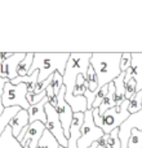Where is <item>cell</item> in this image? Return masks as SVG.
<instances>
[{
	"label": "cell",
	"mask_w": 142,
	"mask_h": 148,
	"mask_svg": "<svg viewBox=\"0 0 142 148\" xmlns=\"http://www.w3.org/2000/svg\"><path fill=\"white\" fill-rule=\"evenodd\" d=\"M28 125H30V122H28V113H27V110L21 109L20 112H18L17 114L12 118V120H10V122H9V125H8V126L12 129L13 136L17 139L18 136H20L21 131H22L25 127H27Z\"/></svg>",
	"instance_id": "4fadbf2b"
},
{
	"label": "cell",
	"mask_w": 142,
	"mask_h": 148,
	"mask_svg": "<svg viewBox=\"0 0 142 148\" xmlns=\"http://www.w3.org/2000/svg\"><path fill=\"white\" fill-rule=\"evenodd\" d=\"M125 100H131L137 92V83H136L135 79H129V81H125Z\"/></svg>",
	"instance_id": "4316f807"
},
{
	"label": "cell",
	"mask_w": 142,
	"mask_h": 148,
	"mask_svg": "<svg viewBox=\"0 0 142 148\" xmlns=\"http://www.w3.org/2000/svg\"><path fill=\"white\" fill-rule=\"evenodd\" d=\"M38 148H60V144H58V142L54 139V136L45 129L40 142H39Z\"/></svg>",
	"instance_id": "ffe728a7"
},
{
	"label": "cell",
	"mask_w": 142,
	"mask_h": 148,
	"mask_svg": "<svg viewBox=\"0 0 142 148\" xmlns=\"http://www.w3.org/2000/svg\"><path fill=\"white\" fill-rule=\"evenodd\" d=\"M38 79H39V70L34 72L31 75H26V77H17L16 79L10 81V83L17 86L20 83H25L27 86V94L32 95L35 92V88L38 86Z\"/></svg>",
	"instance_id": "9a60e30c"
},
{
	"label": "cell",
	"mask_w": 142,
	"mask_h": 148,
	"mask_svg": "<svg viewBox=\"0 0 142 148\" xmlns=\"http://www.w3.org/2000/svg\"><path fill=\"white\" fill-rule=\"evenodd\" d=\"M141 109H142V91H137L135 96L129 100L128 112H129V114H135V113L140 112Z\"/></svg>",
	"instance_id": "7402d4cb"
},
{
	"label": "cell",
	"mask_w": 142,
	"mask_h": 148,
	"mask_svg": "<svg viewBox=\"0 0 142 148\" xmlns=\"http://www.w3.org/2000/svg\"><path fill=\"white\" fill-rule=\"evenodd\" d=\"M107 92H109V84H107V86L101 87V88H98V91L96 92V99H94V103H93L92 109H94V108H99L101 103L103 101V99L106 97Z\"/></svg>",
	"instance_id": "83f0119b"
},
{
	"label": "cell",
	"mask_w": 142,
	"mask_h": 148,
	"mask_svg": "<svg viewBox=\"0 0 142 148\" xmlns=\"http://www.w3.org/2000/svg\"><path fill=\"white\" fill-rule=\"evenodd\" d=\"M107 148H122V143H120V139H119V129L116 130L111 131L107 136Z\"/></svg>",
	"instance_id": "484cf974"
},
{
	"label": "cell",
	"mask_w": 142,
	"mask_h": 148,
	"mask_svg": "<svg viewBox=\"0 0 142 148\" xmlns=\"http://www.w3.org/2000/svg\"><path fill=\"white\" fill-rule=\"evenodd\" d=\"M84 123V113H74V120L70 127L67 148H78V140L81 135V126Z\"/></svg>",
	"instance_id": "7c38bea8"
},
{
	"label": "cell",
	"mask_w": 142,
	"mask_h": 148,
	"mask_svg": "<svg viewBox=\"0 0 142 148\" xmlns=\"http://www.w3.org/2000/svg\"><path fill=\"white\" fill-rule=\"evenodd\" d=\"M21 110L20 107H12V108H5L4 113H3L1 116H0V136H1V134L4 133V130L8 127V125H9L10 120H12L13 117H14L16 114H17L18 112Z\"/></svg>",
	"instance_id": "d6986e66"
},
{
	"label": "cell",
	"mask_w": 142,
	"mask_h": 148,
	"mask_svg": "<svg viewBox=\"0 0 142 148\" xmlns=\"http://www.w3.org/2000/svg\"><path fill=\"white\" fill-rule=\"evenodd\" d=\"M34 62V53H26V57L18 66V77L28 75V70L31 69V65Z\"/></svg>",
	"instance_id": "44dd1931"
},
{
	"label": "cell",
	"mask_w": 142,
	"mask_h": 148,
	"mask_svg": "<svg viewBox=\"0 0 142 148\" xmlns=\"http://www.w3.org/2000/svg\"><path fill=\"white\" fill-rule=\"evenodd\" d=\"M128 148H142V131L137 130V129H133L131 131Z\"/></svg>",
	"instance_id": "d4e9b609"
},
{
	"label": "cell",
	"mask_w": 142,
	"mask_h": 148,
	"mask_svg": "<svg viewBox=\"0 0 142 148\" xmlns=\"http://www.w3.org/2000/svg\"><path fill=\"white\" fill-rule=\"evenodd\" d=\"M87 83H88V90L93 94H96L98 91V78H97V74L93 70V68L89 66L88 68V73H87Z\"/></svg>",
	"instance_id": "603a6c76"
},
{
	"label": "cell",
	"mask_w": 142,
	"mask_h": 148,
	"mask_svg": "<svg viewBox=\"0 0 142 148\" xmlns=\"http://www.w3.org/2000/svg\"><path fill=\"white\" fill-rule=\"evenodd\" d=\"M9 81L8 78H0V116L4 113L5 108L3 105V94H4V87H5V83Z\"/></svg>",
	"instance_id": "1f68e13d"
},
{
	"label": "cell",
	"mask_w": 142,
	"mask_h": 148,
	"mask_svg": "<svg viewBox=\"0 0 142 148\" xmlns=\"http://www.w3.org/2000/svg\"><path fill=\"white\" fill-rule=\"evenodd\" d=\"M131 66H132V52H123L120 60V70L125 73Z\"/></svg>",
	"instance_id": "f1b7e54d"
},
{
	"label": "cell",
	"mask_w": 142,
	"mask_h": 148,
	"mask_svg": "<svg viewBox=\"0 0 142 148\" xmlns=\"http://www.w3.org/2000/svg\"><path fill=\"white\" fill-rule=\"evenodd\" d=\"M88 90V83H87V79L84 75L79 74L78 78H76V84L75 88H74V96H84L85 91Z\"/></svg>",
	"instance_id": "cb8c5ba5"
},
{
	"label": "cell",
	"mask_w": 142,
	"mask_h": 148,
	"mask_svg": "<svg viewBox=\"0 0 142 148\" xmlns=\"http://www.w3.org/2000/svg\"><path fill=\"white\" fill-rule=\"evenodd\" d=\"M114 107H115V86H114V82H111L109 84V92H107L106 97L103 99V101L101 103V105L98 108L99 114L103 117L105 113Z\"/></svg>",
	"instance_id": "ac0fdd59"
},
{
	"label": "cell",
	"mask_w": 142,
	"mask_h": 148,
	"mask_svg": "<svg viewBox=\"0 0 142 148\" xmlns=\"http://www.w3.org/2000/svg\"><path fill=\"white\" fill-rule=\"evenodd\" d=\"M105 135L101 127H97L93 122L92 109L84 113V123L81 126V135L78 140V148H89Z\"/></svg>",
	"instance_id": "8992f818"
},
{
	"label": "cell",
	"mask_w": 142,
	"mask_h": 148,
	"mask_svg": "<svg viewBox=\"0 0 142 148\" xmlns=\"http://www.w3.org/2000/svg\"><path fill=\"white\" fill-rule=\"evenodd\" d=\"M53 91H54V95H58V92L61 91V88L64 87V77L61 75L60 73H54L53 74Z\"/></svg>",
	"instance_id": "f546056e"
},
{
	"label": "cell",
	"mask_w": 142,
	"mask_h": 148,
	"mask_svg": "<svg viewBox=\"0 0 142 148\" xmlns=\"http://www.w3.org/2000/svg\"><path fill=\"white\" fill-rule=\"evenodd\" d=\"M97 147H98V143L96 142V143H93V144H92V146L89 147V148H97Z\"/></svg>",
	"instance_id": "d6a6232c"
},
{
	"label": "cell",
	"mask_w": 142,
	"mask_h": 148,
	"mask_svg": "<svg viewBox=\"0 0 142 148\" xmlns=\"http://www.w3.org/2000/svg\"><path fill=\"white\" fill-rule=\"evenodd\" d=\"M48 103V97H44L40 103L38 104L30 105L27 113H28V122L34 123L36 121L39 122H43L45 125L47 122V114H45V104Z\"/></svg>",
	"instance_id": "5bb4252c"
},
{
	"label": "cell",
	"mask_w": 142,
	"mask_h": 148,
	"mask_svg": "<svg viewBox=\"0 0 142 148\" xmlns=\"http://www.w3.org/2000/svg\"><path fill=\"white\" fill-rule=\"evenodd\" d=\"M92 116H93V122L97 127H101L102 129V122H103V117L99 114V110L98 108H94L92 109Z\"/></svg>",
	"instance_id": "4dcf8cb0"
},
{
	"label": "cell",
	"mask_w": 142,
	"mask_h": 148,
	"mask_svg": "<svg viewBox=\"0 0 142 148\" xmlns=\"http://www.w3.org/2000/svg\"><path fill=\"white\" fill-rule=\"evenodd\" d=\"M23 148H30V147H28V146H25V147H23Z\"/></svg>",
	"instance_id": "836d02e7"
},
{
	"label": "cell",
	"mask_w": 142,
	"mask_h": 148,
	"mask_svg": "<svg viewBox=\"0 0 142 148\" xmlns=\"http://www.w3.org/2000/svg\"><path fill=\"white\" fill-rule=\"evenodd\" d=\"M60 148H65V147H61V146H60Z\"/></svg>",
	"instance_id": "e575fe53"
},
{
	"label": "cell",
	"mask_w": 142,
	"mask_h": 148,
	"mask_svg": "<svg viewBox=\"0 0 142 148\" xmlns=\"http://www.w3.org/2000/svg\"><path fill=\"white\" fill-rule=\"evenodd\" d=\"M0 148H23L22 144L13 136L12 129L8 126L0 136Z\"/></svg>",
	"instance_id": "e0dca14e"
},
{
	"label": "cell",
	"mask_w": 142,
	"mask_h": 148,
	"mask_svg": "<svg viewBox=\"0 0 142 148\" xmlns=\"http://www.w3.org/2000/svg\"><path fill=\"white\" fill-rule=\"evenodd\" d=\"M125 73H120V75L114 81L115 86V107L123 104L125 100Z\"/></svg>",
	"instance_id": "2e32d148"
},
{
	"label": "cell",
	"mask_w": 142,
	"mask_h": 148,
	"mask_svg": "<svg viewBox=\"0 0 142 148\" xmlns=\"http://www.w3.org/2000/svg\"><path fill=\"white\" fill-rule=\"evenodd\" d=\"M91 59L92 53H76L72 52L70 53V59L67 61L66 70H65L64 77V86L66 87V94H65V100L71 107L74 113H85L88 110V104H87L85 96H74V88L76 84V78L79 74L87 77L88 68L91 66Z\"/></svg>",
	"instance_id": "6da1fadb"
},
{
	"label": "cell",
	"mask_w": 142,
	"mask_h": 148,
	"mask_svg": "<svg viewBox=\"0 0 142 148\" xmlns=\"http://www.w3.org/2000/svg\"><path fill=\"white\" fill-rule=\"evenodd\" d=\"M128 105H129V100H124L123 104L111 108L103 114L102 130H103L105 135H109L111 131L119 129L123 125V122L131 116L128 112Z\"/></svg>",
	"instance_id": "5b68a950"
},
{
	"label": "cell",
	"mask_w": 142,
	"mask_h": 148,
	"mask_svg": "<svg viewBox=\"0 0 142 148\" xmlns=\"http://www.w3.org/2000/svg\"><path fill=\"white\" fill-rule=\"evenodd\" d=\"M133 129H137V130L142 131V109L140 112L135 113V114H131L119 127V139L120 143H122V148H128L131 131Z\"/></svg>",
	"instance_id": "9c48e42d"
},
{
	"label": "cell",
	"mask_w": 142,
	"mask_h": 148,
	"mask_svg": "<svg viewBox=\"0 0 142 148\" xmlns=\"http://www.w3.org/2000/svg\"><path fill=\"white\" fill-rule=\"evenodd\" d=\"M122 53H92L91 66L98 78V88L107 86L120 75Z\"/></svg>",
	"instance_id": "3957f363"
},
{
	"label": "cell",
	"mask_w": 142,
	"mask_h": 148,
	"mask_svg": "<svg viewBox=\"0 0 142 148\" xmlns=\"http://www.w3.org/2000/svg\"><path fill=\"white\" fill-rule=\"evenodd\" d=\"M65 94H66V87H62L61 91L58 92L57 95V113H58V117L60 121H61V125L64 127L65 131V135H66L67 140H69V135H70V127H71V123H72L74 120V112L71 109V107L66 103L65 100Z\"/></svg>",
	"instance_id": "ba28073f"
},
{
	"label": "cell",
	"mask_w": 142,
	"mask_h": 148,
	"mask_svg": "<svg viewBox=\"0 0 142 148\" xmlns=\"http://www.w3.org/2000/svg\"><path fill=\"white\" fill-rule=\"evenodd\" d=\"M70 59V53H34V62L31 65V69L28 70V75L34 72L39 70L38 83H41L54 73H60L61 75L65 74L67 61Z\"/></svg>",
	"instance_id": "7a4b0ae2"
},
{
	"label": "cell",
	"mask_w": 142,
	"mask_h": 148,
	"mask_svg": "<svg viewBox=\"0 0 142 148\" xmlns=\"http://www.w3.org/2000/svg\"><path fill=\"white\" fill-rule=\"evenodd\" d=\"M26 57V53L18 52V53H13L12 57L4 61L0 66H1V73L4 78H8L9 81H13L18 77V66L22 62V60Z\"/></svg>",
	"instance_id": "8fae6325"
},
{
	"label": "cell",
	"mask_w": 142,
	"mask_h": 148,
	"mask_svg": "<svg viewBox=\"0 0 142 148\" xmlns=\"http://www.w3.org/2000/svg\"><path fill=\"white\" fill-rule=\"evenodd\" d=\"M44 131H45V125H44L43 122L36 121V122H34V123H30L25 138H23V140L21 142L22 147L28 146L30 148H38L39 142H40Z\"/></svg>",
	"instance_id": "30bf717a"
},
{
	"label": "cell",
	"mask_w": 142,
	"mask_h": 148,
	"mask_svg": "<svg viewBox=\"0 0 142 148\" xmlns=\"http://www.w3.org/2000/svg\"><path fill=\"white\" fill-rule=\"evenodd\" d=\"M3 105L4 108L20 107L21 109L28 110L30 103L27 101V86L25 83H20L17 86L8 81L4 87L3 94Z\"/></svg>",
	"instance_id": "277c9868"
},
{
	"label": "cell",
	"mask_w": 142,
	"mask_h": 148,
	"mask_svg": "<svg viewBox=\"0 0 142 148\" xmlns=\"http://www.w3.org/2000/svg\"><path fill=\"white\" fill-rule=\"evenodd\" d=\"M45 114H47V122H45V129L54 136L58 144L61 147L67 148L69 146V140H67L66 135H65L64 127L61 125L58 113H57L56 108H53L52 105H49L48 103L45 104Z\"/></svg>",
	"instance_id": "52a82bcc"
}]
</instances>
